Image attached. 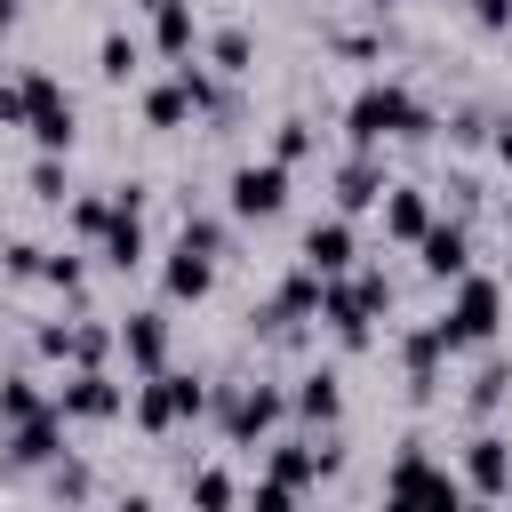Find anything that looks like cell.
<instances>
[{
    "label": "cell",
    "mask_w": 512,
    "mask_h": 512,
    "mask_svg": "<svg viewBox=\"0 0 512 512\" xmlns=\"http://www.w3.org/2000/svg\"><path fill=\"white\" fill-rule=\"evenodd\" d=\"M432 128V112L400 88V80H368L352 104H344V136H352V152H376L384 136H424Z\"/></svg>",
    "instance_id": "1"
},
{
    "label": "cell",
    "mask_w": 512,
    "mask_h": 512,
    "mask_svg": "<svg viewBox=\"0 0 512 512\" xmlns=\"http://www.w3.org/2000/svg\"><path fill=\"white\" fill-rule=\"evenodd\" d=\"M400 352H408V384H416V392H432V376H440V352H448V336H440V328H416V336H408Z\"/></svg>",
    "instance_id": "25"
},
{
    "label": "cell",
    "mask_w": 512,
    "mask_h": 512,
    "mask_svg": "<svg viewBox=\"0 0 512 512\" xmlns=\"http://www.w3.org/2000/svg\"><path fill=\"white\" fill-rule=\"evenodd\" d=\"M496 152H504V160H512V120H504V128H496Z\"/></svg>",
    "instance_id": "42"
},
{
    "label": "cell",
    "mask_w": 512,
    "mask_h": 512,
    "mask_svg": "<svg viewBox=\"0 0 512 512\" xmlns=\"http://www.w3.org/2000/svg\"><path fill=\"white\" fill-rule=\"evenodd\" d=\"M248 512H296V488H288L280 472H264V480H256V496H248Z\"/></svg>",
    "instance_id": "35"
},
{
    "label": "cell",
    "mask_w": 512,
    "mask_h": 512,
    "mask_svg": "<svg viewBox=\"0 0 512 512\" xmlns=\"http://www.w3.org/2000/svg\"><path fill=\"white\" fill-rule=\"evenodd\" d=\"M184 488H192V512H232V504H240V488H232V472H224V464H200Z\"/></svg>",
    "instance_id": "26"
},
{
    "label": "cell",
    "mask_w": 512,
    "mask_h": 512,
    "mask_svg": "<svg viewBox=\"0 0 512 512\" xmlns=\"http://www.w3.org/2000/svg\"><path fill=\"white\" fill-rule=\"evenodd\" d=\"M352 248H360V240H352V216H320V224L304 232V264H312L320 280H344V272H352Z\"/></svg>",
    "instance_id": "10"
},
{
    "label": "cell",
    "mask_w": 512,
    "mask_h": 512,
    "mask_svg": "<svg viewBox=\"0 0 512 512\" xmlns=\"http://www.w3.org/2000/svg\"><path fill=\"white\" fill-rule=\"evenodd\" d=\"M176 240H192V248L224 256V224H216V216H184V232H176Z\"/></svg>",
    "instance_id": "36"
},
{
    "label": "cell",
    "mask_w": 512,
    "mask_h": 512,
    "mask_svg": "<svg viewBox=\"0 0 512 512\" xmlns=\"http://www.w3.org/2000/svg\"><path fill=\"white\" fill-rule=\"evenodd\" d=\"M384 496H400L408 512H464V504H472V496H464V480H456V472H440V464L424 456V440H408V448L392 456Z\"/></svg>",
    "instance_id": "2"
},
{
    "label": "cell",
    "mask_w": 512,
    "mask_h": 512,
    "mask_svg": "<svg viewBox=\"0 0 512 512\" xmlns=\"http://www.w3.org/2000/svg\"><path fill=\"white\" fill-rule=\"evenodd\" d=\"M248 56H256V48H248V32H240V24L208 40V64H216V72H248Z\"/></svg>",
    "instance_id": "28"
},
{
    "label": "cell",
    "mask_w": 512,
    "mask_h": 512,
    "mask_svg": "<svg viewBox=\"0 0 512 512\" xmlns=\"http://www.w3.org/2000/svg\"><path fill=\"white\" fill-rule=\"evenodd\" d=\"M208 408H216L224 440H232V448H248V440H264V432L280 424V408H288V400H280L272 384H240V392H216Z\"/></svg>",
    "instance_id": "7"
},
{
    "label": "cell",
    "mask_w": 512,
    "mask_h": 512,
    "mask_svg": "<svg viewBox=\"0 0 512 512\" xmlns=\"http://www.w3.org/2000/svg\"><path fill=\"white\" fill-rule=\"evenodd\" d=\"M120 352H128L136 376H160V368H168V320H160V312H128V320H120Z\"/></svg>",
    "instance_id": "14"
},
{
    "label": "cell",
    "mask_w": 512,
    "mask_h": 512,
    "mask_svg": "<svg viewBox=\"0 0 512 512\" xmlns=\"http://www.w3.org/2000/svg\"><path fill=\"white\" fill-rule=\"evenodd\" d=\"M32 144L40 152H72V96L56 88V72H32Z\"/></svg>",
    "instance_id": "8"
},
{
    "label": "cell",
    "mask_w": 512,
    "mask_h": 512,
    "mask_svg": "<svg viewBox=\"0 0 512 512\" xmlns=\"http://www.w3.org/2000/svg\"><path fill=\"white\" fill-rule=\"evenodd\" d=\"M8 24H16V0H0V32H8Z\"/></svg>",
    "instance_id": "43"
},
{
    "label": "cell",
    "mask_w": 512,
    "mask_h": 512,
    "mask_svg": "<svg viewBox=\"0 0 512 512\" xmlns=\"http://www.w3.org/2000/svg\"><path fill=\"white\" fill-rule=\"evenodd\" d=\"M504 224H512V200H504Z\"/></svg>",
    "instance_id": "45"
},
{
    "label": "cell",
    "mask_w": 512,
    "mask_h": 512,
    "mask_svg": "<svg viewBox=\"0 0 512 512\" xmlns=\"http://www.w3.org/2000/svg\"><path fill=\"white\" fill-rule=\"evenodd\" d=\"M40 408H48V392H40L32 376H8V384H0V424H24V416H40Z\"/></svg>",
    "instance_id": "27"
},
{
    "label": "cell",
    "mask_w": 512,
    "mask_h": 512,
    "mask_svg": "<svg viewBox=\"0 0 512 512\" xmlns=\"http://www.w3.org/2000/svg\"><path fill=\"white\" fill-rule=\"evenodd\" d=\"M464 512H496V504H488V496H480V504H464Z\"/></svg>",
    "instance_id": "44"
},
{
    "label": "cell",
    "mask_w": 512,
    "mask_h": 512,
    "mask_svg": "<svg viewBox=\"0 0 512 512\" xmlns=\"http://www.w3.org/2000/svg\"><path fill=\"white\" fill-rule=\"evenodd\" d=\"M496 320H504V288H496L488 272H464V280H456V296H448V312H440L432 328L448 336V352H464V344H488V336H496Z\"/></svg>",
    "instance_id": "3"
},
{
    "label": "cell",
    "mask_w": 512,
    "mask_h": 512,
    "mask_svg": "<svg viewBox=\"0 0 512 512\" xmlns=\"http://www.w3.org/2000/svg\"><path fill=\"white\" fill-rule=\"evenodd\" d=\"M160 288H168L176 304H200V296L216 288V256H208V248H192V240H176V248H168V264H160Z\"/></svg>",
    "instance_id": "11"
},
{
    "label": "cell",
    "mask_w": 512,
    "mask_h": 512,
    "mask_svg": "<svg viewBox=\"0 0 512 512\" xmlns=\"http://www.w3.org/2000/svg\"><path fill=\"white\" fill-rule=\"evenodd\" d=\"M104 264H112V272H136V264H144V216H136V200H112V224H104Z\"/></svg>",
    "instance_id": "19"
},
{
    "label": "cell",
    "mask_w": 512,
    "mask_h": 512,
    "mask_svg": "<svg viewBox=\"0 0 512 512\" xmlns=\"http://www.w3.org/2000/svg\"><path fill=\"white\" fill-rule=\"evenodd\" d=\"M32 192H40V200H64V192H72V184H64V152H40V160H32Z\"/></svg>",
    "instance_id": "34"
},
{
    "label": "cell",
    "mask_w": 512,
    "mask_h": 512,
    "mask_svg": "<svg viewBox=\"0 0 512 512\" xmlns=\"http://www.w3.org/2000/svg\"><path fill=\"white\" fill-rule=\"evenodd\" d=\"M56 408L96 424V416H120V408H128V392H120L104 368H72V376H64V392H56Z\"/></svg>",
    "instance_id": "9"
},
{
    "label": "cell",
    "mask_w": 512,
    "mask_h": 512,
    "mask_svg": "<svg viewBox=\"0 0 512 512\" xmlns=\"http://www.w3.org/2000/svg\"><path fill=\"white\" fill-rule=\"evenodd\" d=\"M152 40H160V56H192V40H200L192 8H184V0H160V8H152Z\"/></svg>",
    "instance_id": "24"
},
{
    "label": "cell",
    "mask_w": 512,
    "mask_h": 512,
    "mask_svg": "<svg viewBox=\"0 0 512 512\" xmlns=\"http://www.w3.org/2000/svg\"><path fill=\"white\" fill-rule=\"evenodd\" d=\"M48 480H56V496H64V504H80V496H88V488H96V480H88V464H80V456H56V464H48Z\"/></svg>",
    "instance_id": "33"
},
{
    "label": "cell",
    "mask_w": 512,
    "mask_h": 512,
    "mask_svg": "<svg viewBox=\"0 0 512 512\" xmlns=\"http://www.w3.org/2000/svg\"><path fill=\"white\" fill-rule=\"evenodd\" d=\"M40 280H48V288H80V256H48Z\"/></svg>",
    "instance_id": "39"
},
{
    "label": "cell",
    "mask_w": 512,
    "mask_h": 512,
    "mask_svg": "<svg viewBox=\"0 0 512 512\" xmlns=\"http://www.w3.org/2000/svg\"><path fill=\"white\" fill-rule=\"evenodd\" d=\"M40 264H48V248H32V240H8V272H16V280H40Z\"/></svg>",
    "instance_id": "37"
},
{
    "label": "cell",
    "mask_w": 512,
    "mask_h": 512,
    "mask_svg": "<svg viewBox=\"0 0 512 512\" xmlns=\"http://www.w3.org/2000/svg\"><path fill=\"white\" fill-rule=\"evenodd\" d=\"M24 120H32V72L0 80V128H24Z\"/></svg>",
    "instance_id": "31"
},
{
    "label": "cell",
    "mask_w": 512,
    "mask_h": 512,
    "mask_svg": "<svg viewBox=\"0 0 512 512\" xmlns=\"http://www.w3.org/2000/svg\"><path fill=\"white\" fill-rule=\"evenodd\" d=\"M8 456H16V464H56V456H64V408L48 400L40 416H24L16 440H8Z\"/></svg>",
    "instance_id": "15"
},
{
    "label": "cell",
    "mask_w": 512,
    "mask_h": 512,
    "mask_svg": "<svg viewBox=\"0 0 512 512\" xmlns=\"http://www.w3.org/2000/svg\"><path fill=\"white\" fill-rule=\"evenodd\" d=\"M192 112H216V80L184 56V64H176V80H160V88L144 96V120H152V128H184Z\"/></svg>",
    "instance_id": "5"
},
{
    "label": "cell",
    "mask_w": 512,
    "mask_h": 512,
    "mask_svg": "<svg viewBox=\"0 0 512 512\" xmlns=\"http://www.w3.org/2000/svg\"><path fill=\"white\" fill-rule=\"evenodd\" d=\"M304 152H312V120H304V112H288V120H280V136H272V160H288V168H296Z\"/></svg>",
    "instance_id": "30"
},
{
    "label": "cell",
    "mask_w": 512,
    "mask_h": 512,
    "mask_svg": "<svg viewBox=\"0 0 512 512\" xmlns=\"http://www.w3.org/2000/svg\"><path fill=\"white\" fill-rule=\"evenodd\" d=\"M320 288H328V280H320L312 264H296V272L280 280V296H272V328H288V320H304V312H320Z\"/></svg>",
    "instance_id": "23"
},
{
    "label": "cell",
    "mask_w": 512,
    "mask_h": 512,
    "mask_svg": "<svg viewBox=\"0 0 512 512\" xmlns=\"http://www.w3.org/2000/svg\"><path fill=\"white\" fill-rule=\"evenodd\" d=\"M112 512H152V496H144V488H128V496H120Z\"/></svg>",
    "instance_id": "41"
},
{
    "label": "cell",
    "mask_w": 512,
    "mask_h": 512,
    "mask_svg": "<svg viewBox=\"0 0 512 512\" xmlns=\"http://www.w3.org/2000/svg\"><path fill=\"white\" fill-rule=\"evenodd\" d=\"M0 320H8V304H0Z\"/></svg>",
    "instance_id": "46"
},
{
    "label": "cell",
    "mask_w": 512,
    "mask_h": 512,
    "mask_svg": "<svg viewBox=\"0 0 512 512\" xmlns=\"http://www.w3.org/2000/svg\"><path fill=\"white\" fill-rule=\"evenodd\" d=\"M264 472H280L288 488H312L320 472H336V448H328V440H280Z\"/></svg>",
    "instance_id": "17"
},
{
    "label": "cell",
    "mask_w": 512,
    "mask_h": 512,
    "mask_svg": "<svg viewBox=\"0 0 512 512\" xmlns=\"http://www.w3.org/2000/svg\"><path fill=\"white\" fill-rule=\"evenodd\" d=\"M472 16H480L488 32H504V24H512V0H472Z\"/></svg>",
    "instance_id": "40"
},
{
    "label": "cell",
    "mask_w": 512,
    "mask_h": 512,
    "mask_svg": "<svg viewBox=\"0 0 512 512\" xmlns=\"http://www.w3.org/2000/svg\"><path fill=\"white\" fill-rule=\"evenodd\" d=\"M384 232L392 240H424L432 232V200L416 184H384Z\"/></svg>",
    "instance_id": "21"
},
{
    "label": "cell",
    "mask_w": 512,
    "mask_h": 512,
    "mask_svg": "<svg viewBox=\"0 0 512 512\" xmlns=\"http://www.w3.org/2000/svg\"><path fill=\"white\" fill-rule=\"evenodd\" d=\"M416 256H424V272H432V280H464V272H472V232L432 216V232L416 240Z\"/></svg>",
    "instance_id": "13"
},
{
    "label": "cell",
    "mask_w": 512,
    "mask_h": 512,
    "mask_svg": "<svg viewBox=\"0 0 512 512\" xmlns=\"http://www.w3.org/2000/svg\"><path fill=\"white\" fill-rule=\"evenodd\" d=\"M464 480H472L480 496H504V488H512V440L480 432V440L464 448Z\"/></svg>",
    "instance_id": "18"
},
{
    "label": "cell",
    "mask_w": 512,
    "mask_h": 512,
    "mask_svg": "<svg viewBox=\"0 0 512 512\" xmlns=\"http://www.w3.org/2000/svg\"><path fill=\"white\" fill-rule=\"evenodd\" d=\"M128 416L144 424V432H168L184 408H176V376L160 368V376H144V384H128Z\"/></svg>",
    "instance_id": "20"
},
{
    "label": "cell",
    "mask_w": 512,
    "mask_h": 512,
    "mask_svg": "<svg viewBox=\"0 0 512 512\" xmlns=\"http://www.w3.org/2000/svg\"><path fill=\"white\" fill-rule=\"evenodd\" d=\"M280 200H288V160H248V168H232V184H224V208H232L240 224L280 216Z\"/></svg>",
    "instance_id": "6"
},
{
    "label": "cell",
    "mask_w": 512,
    "mask_h": 512,
    "mask_svg": "<svg viewBox=\"0 0 512 512\" xmlns=\"http://www.w3.org/2000/svg\"><path fill=\"white\" fill-rule=\"evenodd\" d=\"M352 208H384V168H376V152H352V160L336 168V216H352Z\"/></svg>",
    "instance_id": "16"
},
{
    "label": "cell",
    "mask_w": 512,
    "mask_h": 512,
    "mask_svg": "<svg viewBox=\"0 0 512 512\" xmlns=\"http://www.w3.org/2000/svg\"><path fill=\"white\" fill-rule=\"evenodd\" d=\"M392 304L384 272H360V280H328L320 288V320L336 328V344H368V320Z\"/></svg>",
    "instance_id": "4"
},
{
    "label": "cell",
    "mask_w": 512,
    "mask_h": 512,
    "mask_svg": "<svg viewBox=\"0 0 512 512\" xmlns=\"http://www.w3.org/2000/svg\"><path fill=\"white\" fill-rule=\"evenodd\" d=\"M504 384H512V368H480V376H472V408H496Z\"/></svg>",
    "instance_id": "38"
},
{
    "label": "cell",
    "mask_w": 512,
    "mask_h": 512,
    "mask_svg": "<svg viewBox=\"0 0 512 512\" xmlns=\"http://www.w3.org/2000/svg\"><path fill=\"white\" fill-rule=\"evenodd\" d=\"M304 424H336L344 416V384H336V368H312V376H296V400H288Z\"/></svg>",
    "instance_id": "22"
},
{
    "label": "cell",
    "mask_w": 512,
    "mask_h": 512,
    "mask_svg": "<svg viewBox=\"0 0 512 512\" xmlns=\"http://www.w3.org/2000/svg\"><path fill=\"white\" fill-rule=\"evenodd\" d=\"M104 224H112V200H104V192H80V200H72V232L104 240Z\"/></svg>",
    "instance_id": "32"
},
{
    "label": "cell",
    "mask_w": 512,
    "mask_h": 512,
    "mask_svg": "<svg viewBox=\"0 0 512 512\" xmlns=\"http://www.w3.org/2000/svg\"><path fill=\"white\" fill-rule=\"evenodd\" d=\"M40 352H48V360H72V368H104L112 336L88 328V320H48V328H40Z\"/></svg>",
    "instance_id": "12"
},
{
    "label": "cell",
    "mask_w": 512,
    "mask_h": 512,
    "mask_svg": "<svg viewBox=\"0 0 512 512\" xmlns=\"http://www.w3.org/2000/svg\"><path fill=\"white\" fill-rule=\"evenodd\" d=\"M96 72H104V80H128V72H136V40H128V32H104V48H96Z\"/></svg>",
    "instance_id": "29"
}]
</instances>
